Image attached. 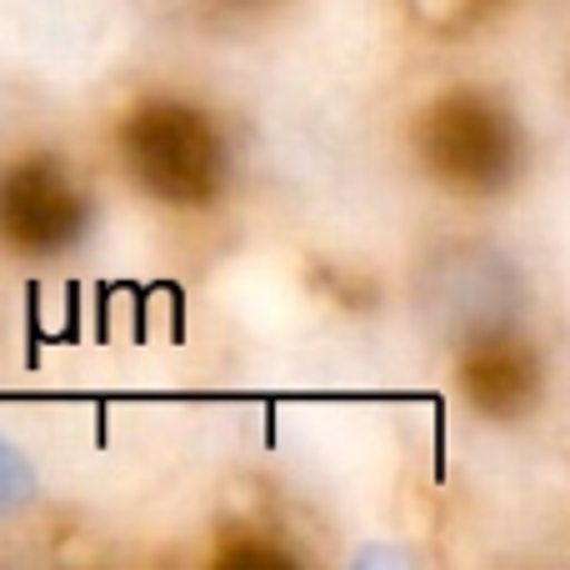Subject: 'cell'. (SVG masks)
Listing matches in <instances>:
<instances>
[{
    "instance_id": "obj_7",
    "label": "cell",
    "mask_w": 570,
    "mask_h": 570,
    "mask_svg": "<svg viewBox=\"0 0 570 570\" xmlns=\"http://www.w3.org/2000/svg\"><path fill=\"white\" fill-rule=\"evenodd\" d=\"M216 561L220 566H291V551H281V546H261V541H240V546H226Z\"/></svg>"
},
{
    "instance_id": "obj_2",
    "label": "cell",
    "mask_w": 570,
    "mask_h": 570,
    "mask_svg": "<svg viewBox=\"0 0 570 570\" xmlns=\"http://www.w3.org/2000/svg\"><path fill=\"white\" fill-rule=\"evenodd\" d=\"M415 156L441 186L491 196L521 170V126L481 90H445L415 120Z\"/></svg>"
},
{
    "instance_id": "obj_4",
    "label": "cell",
    "mask_w": 570,
    "mask_h": 570,
    "mask_svg": "<svg viewBox=\"0 0 570 570\" xmlns=\"http://www.w3.org/2000/svg\"><path fill=\"white\" fill-rule=\"evenodd\" d=\"M421 311L435 331L471 341V335L515 321L521 276L491 246H445L421 271Z\"/></svg>"
},
{
    "instance_id": "obj_3",
    "label": "cell",
    "mask_w": 570,
    "mask_h": 570,
    "mask_svg": "<svg viewBox=\"0 0 570 570\" xmlns=\"http://www.w3.org/2000/svg\"><path fill=\"white\" fill-rule=\"evenodd\" d=\"M90 230V196L56 156H26L0 170V240L20 256H66Z\"/></svg>"
},
{
    "instance_id": "obj_6",
    "label": "cell",
    "mask_w": 570,
    "mask_h": 570,
    "mask_svg": "<svg viewBox=\"0 0 570 570\" xmlns=\"http://www.w3.org/2000/svg\"><path fill=\"white\" fill-rule=\"evenodd\" d=\"M30 495H36V465L26 461V451L16 441L0 435V515L20 511Z\"/></svg>"
},
{
    "instance_id": "obj_5",
    "label": "cell",
    "mask_w": 570,
    "mask_h": 570,
    "mask_svg": "<svg viewBox=\"0 0 570 570\" xmlns=\"http://www.w3.org/2000/svg\"><path fill=\"white\" fill-rule=\"evenodd\" d=\"M461 391L485 421H521L541 405L546 361L515 325H495L461 341Z\"/></svg>"
},
{
    "instance_id": "obj_1",
    "label": "cell",
    "mask_w": 570,
    "mask_h": 570,
    "mask_svg": "<svg viewBox=\"0 0 570 570\" xmlns=\"http://www.w3.org/2000/svg\"><path fill=\"white\" fill-rule=\"evenodd\" d=\"M120 160L166 206L200 210L220 200L230 176V150L220 126L200 106L176 96H150L120 120Z\"/></svg>"
}]
</instances>
